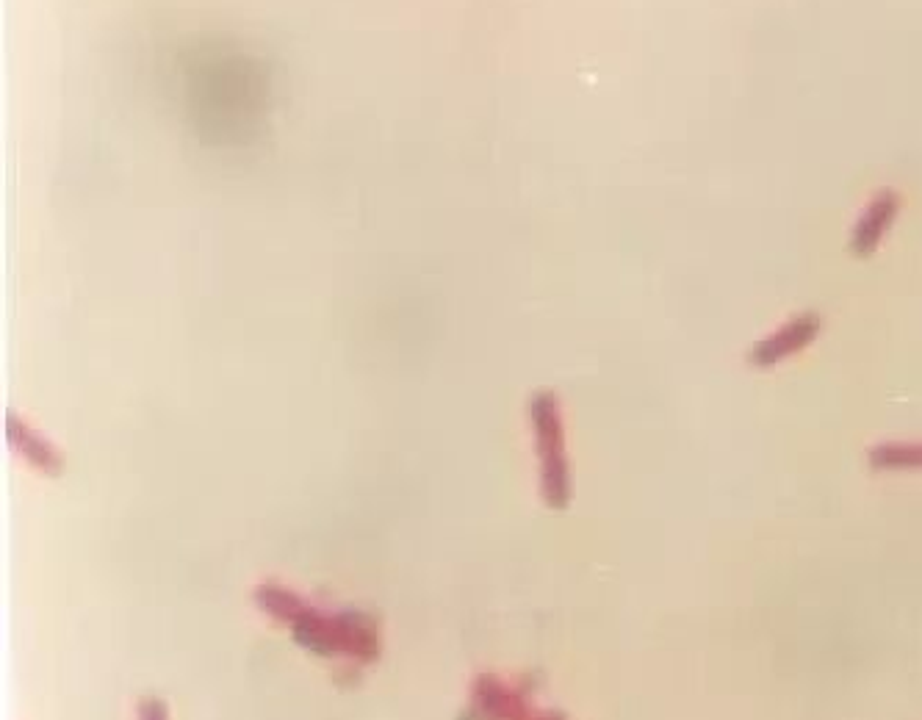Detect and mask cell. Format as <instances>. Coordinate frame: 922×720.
<instances>
[{
  "instance_id": "6da1fadb",
  "label": "cell",
  "mask_w": 922,
  "mask_h": 720,
  "mask_svg": "<svg viewBox=\"0 0 922 720\" xmlns=\"http://www.w3.org/2000/svg\"><path fill=\"white\" fill-rule=\"evenodd\" d=\"M255 601L266 615L291 626L294 640L313 654L374 662L383 651L374 618L358 610L322 612L283 585H261L255 590Z\"/></svg>"
},
{
  "instance_id": "7a4b0ae2",
  "label": "cell",
  "mask_w": 922,
  "mask_h": 720,
  "mask_svg": "<svg viewBox=\"0 0 922 720\" xmlns=\"http://www.w3.org/2000/svg\"><path fill=\"white\" fill-rule=\"evenodd\" d=\"M529 416H532V430H535V446L540 457V493L543 502L563 510L571 502V468L565 457V435L563 416H560V402L551 391H535L529 402Z\"/></svg>"
},
{
  "instance_id": "3957f363",
  "label": "cell",
  "mask_w": 922,
  "mask_h": 720,
  "mask_svg": "<svg viewBox=\"0 0 922 720\" xmlns=\"http://www.w3.org/2000/svg\"><path fill=\"white\" fill-rule=\"evenodd\" d=\"M532 715L535 709L524 690L499 682L491 673H482L474 682L463 720H532Z\"/></svg>"
},
{
  "instance_id": "277c9868",
  "label": "cell",
  "mask_w": 922,
  "mask_h": 720,
  "mask_svg": "<svg viewBox=\"0 0 922 720\" xmlns=\"http://www.w3.org/2000/svg\"><path fill=\"white\" fill-rule=\"evenodd\" d=\"M820 324L823 322H820L817 313H801V316H795L792 322L779 327L773 336L759 341V344L751 349V363H754L756 369H770V366H776L781 360L798 355L803 347H809V344L815 341L817 333H820Z\"/></svg>"
},
{
  "instance_id": "5b68a950",
  "label": "cell",
  "mask_w": 922,
  "mask_h": 720,
  "mask_svg": "<svg viewBox=\"0 0 922 720\" xmlns=\"http://www.w3.org/2000/svg\"><path fill=\"white\" fill-rule=\"evenodd\" d=\"M900 211V197L898 192H892V189H881V192L875 194L873 200L867 203V208L859 216V225L853 230L851 236V250L859 255V258H867V255H873L878 247H881V241L887 236V230L892 228V222H895V216Z\"/></svg>"
},
{
  "instance_id": "8992f818",
  "label": "cell",
  "mask_w": 922,
  "mask_h": 720,
  "mask_svg": "<svg viewBox=\"0 0 922 720\" xmlns=\"http://www.w3.org/2000/svg\"><path fill=\"white\" fill-rule=\"evenodd\" d=\"M9 441L14 444V449L31 463V466L42 468L45 474H59L64 466V457L56 446L45 441L36 430H31L20 416H9Z\"/></svg>"
},
{
  "instance_id": "52a82bcc",
  "label": "cell",
  "mask_w": 922,
  "mask_h": 720,
  "mask_svg": "<svg viewBox=\"0 0 922 720\" xmlns=\"http://www.w3.org/2000/svg\"><path fill=\"white\" fill-rule=\"evenodd\" d=\"M870 466L878 471L922 468V444H884L870 452Z\"/></svg>"
},
{
  "instance_id": "ba28073f",
  "label": "cell",
  "mask_w": 922,
  "mask_h": 720,
  "mask_svg": "<svg viewBox=\"0 0 922 720\" xmlns=\"http://www.w3.org/2000/svg\"><path fill=\"white\" fill-rule=\"evenodd\" d=\"M139 720H167V707L156 696H147L139 701Z\"/></svg>"
},
{
  "instance_id": "9c48e42d",
  "label": "cell",
  "mask_w": 922,
  "mask_h": 720,
  "mask_svg": "<svg viewBox=\"0 0 922 720\" xmlns=\"http://www.w3.org/2000/svg\"><path fill=\"white\" fill-rule=\"evenodd\" d=\"M532 720H563L560 715H554V712H535Z\"/></svg>"
}]
</instances>
